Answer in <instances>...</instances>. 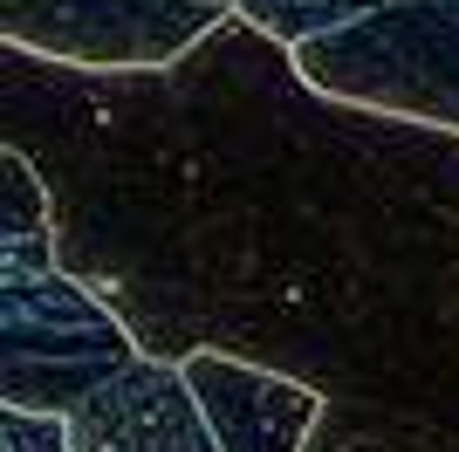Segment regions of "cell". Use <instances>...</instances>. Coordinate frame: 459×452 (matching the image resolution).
<instances>
[{"label":"cell","mask_w":459,"mask_h":452,"mask_svg":"<svg viewBox=\"0 0 459 452\" xmlns=\"http://www.w3.org/2000/svg\"><path fill=\"white\" fill-rule=\"evenodd\" d=\"M0 288H7L0 295L7 301V377H0L7 404L69 412L76 397H90L103 377H117L144 350L131 336V322L62 261L56 267L7 261Z\"/></svg>","instance_id":"obj_3"},{"label":"cell","mask_w":459,"mask_h":452,"mask_svg":"<svg viewBox=\"0 0 459 452\" xmlns=\"http://www.w3.org/2000/svg\"><path fill=\"white\" fill-rule=\"evenodd\" d=\"M0 452H69V412L7 404L0 412Z\"/></svg>","instance_id":"obj_10"},{"label":"cell","mask_w":459,"mask_h":452,"mask_svg":"<svg viewBox=\"0 0 459 452\" xmlns=\"http://www.w3.org/2000/svg\"><path fill=\"white\" fill-rule=\"evenodd\" d=\"M178 363L212 418L220 452H302L329 404L316 384L274 370V363H254L240 350H192Z\"/></svg>","instance_id":"obj_6"},{"label":"cell","mask_w":459,"mask_h":452,"mask_svg":"<svg viewBox=\"0 0 459 452\" xmlns=\"http://www.w3.org/2000/svg\"><path fill=\"white\" fill-rule=\"evenodd\" d=\"M0 240H7V261H28V267H56L62 247H56V199H48V178L41 165L28 158L21 144L0 151Z\"/></svg>","instance_id":"obj_8"},{"label":"cell","mask_w":459,"mask_h":452,"mask_svg":"<svg viewBox=\"0 0 459 452\" xmlns=\"http://www.w3.org/2000/svg\"><path fill=\"white\" fill-rule=\"evenodd\" d=\"M288 48L316 90L343 103L459 131V0H391Z\"/></svg>","instance_id":"obj_2"},{"label":"cell","mask_w":459,"mask_h":452,"mask_svg":"<svg viewBox=\"0 0 459 452\" xmlns=\"http://www.w3.org/2000/svg\"><path fill=\"white\" fill-rule=\"evenodd\" d=\"M227 14L220 0H0V35L62 69H172Z\"/></svg>","instance_id":"obj_4"},{"label":"cell","mask_w":459,"mask_h":452,"mask_svg":"<svg viewBox=\"0 0 459 452\" xmlns=\"http://www.w3.org/2000/svg\"><path fill=\"white\" fill-rule=\"evenodd\" d=\"M370 7H391V0H240V14L261 21L281 41H308L323 28H343V21L370 14Z\"/></svg>","instance_id":"obj_9"},{"label":"cell","mask_w":459,"mask_h":452,"mask_svg":"<svg viewBox=\"0 0 459 452\" xmlns=\"http://www.w3.org/2000/svg\"><path fill=\"white\" fill-rule=\"evenodd\" d=\"M7 144L152 357L240 350L459 425V131L316 90L233 7L172 69L7 48Z\"/></svg>","instance_id":"obj_1"},{"label":"cell","mask_w":459,"mask_h":452,"mask_svg":"<svg viewBox=\"0 0 459 452\" xmlns=\"http://www.w3.org/2000/svg\"><path fill=\"white\" fill-rule=\"evenodd\" d=\"M69 452H220V439L186 363L137 350L117 377L69 404Z\"/></svg>","instance_id":"obj_5"},{"label":"cell","mask_w":459,"mask_h":452,"mask_svg":"<svg viewBox=\"0 0 459 452\" xmlns=\"http://www.w3.org/2000/svg\"><path fill=\"white\" fill-rule=\"evenodd\" d=\"M220 7H240V0H220Z\"/></svg>","instance_id":"obj_11"},{"label":"cell","mask_w":459,"mask_h":452,"mask_svg":"<svg viewBox=\"0 0 459 452\" xmlns=\"http://www.w3.org/2000/svg\"><path fill=\"white\" fill-rule=\"evenodd\" d=\"M302 452H459V425L370 397H329Z\"/></svg>","instance_id":"obj_7"}]
</instances>
